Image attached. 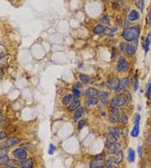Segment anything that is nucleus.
I'll return each instance as SVG.
<instances>
[{
  "label": "nucleus",
  "instance_id": "28",
  "mask_svg": "<svg viewBox=\"0 0 151 168\" xmlns=\"http://www.w3.org/2000/svg\"><path fill=\"white\" fill-rule=\"evenodd\" d=\"M117 155V158H114V161L115 163H121L123 161V154L122 152H120V153H118Z\"/></svg>",
  "mask_w": 151,
  "mask_h": 168
},
{
  "label": "nucleus",
  "instance_id": "3",
  "mask_svg": "<svg viewBox=\"0 0 151 168\" xmlns=\"http://www.w3.org/2000/svg\"><path fill=\"white\" fill-rule=\"evenodd\" d=\"M12 154L15 158H17L18 160H26L27 159V152L23 149V148H17L12 152Z\"/></svg>",
  "mask_w": 151,
  "mask_h": 168
},
{
  "label": "nucleus",
  "instance_id": "24",
  "mask_svg": "<svg viewBox=\"0 0 151 168\" xmlns=\"http://www.w3.org/2000/svg\"><path fill=\"white\" fill-rule=\"evenodd\" d=\"M9 157L8 155H6V154H4V153H2L1 154V157H0V164L1 165H7V163L9 162Z\"/></svg>",
  "mask_w": 151,
  "mask_h": 168
},
{
  "label": "nucleus",
  "instance_id": "9",
  "mask_svg": "<svg viewBox=\"0 0 151 168\" xmlns=\"http://www.w3.org/2000/svg\"><path fill=\"white\" fill-rule=\"evenodd\" d=\"M119 119H120V116H119L118 110L116 109V108H111L110 116H109V120H110V122H117Z\"/></svg>",
  "mask_w": 151,
  "mask_h": 168
},
{
  "label": "nucleus",
  "instance_id": "38",
  "mask_svg": "<svg viewBox=\"0 0 151 168\" xmlns=\"http://www.w3.org/2000/svg\"><path fill=\"white\" fill-rule=\"evenodd\" d=\"M140 119H141V116L139 114H136L135 116V124H139Z\"/></svg>",
  "mask_w": 151,
  "mask_h": 168
},
{
  "label": "nucleus",
  "instance_id": "40",
  "mask_svg": "<svg viewBox=\"0 0 151 168\" xmlns=\"http://www.w3.org/2000/svg\"><path fill=\"white\" fill-rule=\"evenodd\" d=\"M5 137H6V134L5 133V132H1V134H0V139L1 140H3Z\"/></svg>",
  "mask_w": 151,
  "mask_h": 168
},
{
  "label": "nucleus",
  "instance_id": "33",
  "mask_svg": "<svg viewBox=\"0 0 151 168\" xmlns=\"http://www.w3.org/2000/svg\"><path fill=\"white\" fill-rule=\"evenodd\" d=\"M100 22L102 23L107 24V23H109V22H110V18H108V17H103V18L100 19Z\"/></svg>",
  "mask_w": 151,
  "mask_h": 168
},
{
  "label": "nucleus",
  "instance_id": "16",
  "mask_svg": "<svg viewBox=\"0 0 151 168\" xmlns=\"http://www.w3.org/2000/svg\"><path fill=\"white\" fill-rule=\"evenodd\" d=\"M139 19V13L136 11H132L129 14V20L130 21H136Z\"/></svg>",
  "mask_w": 151,
  "mask_h": 168
},
{
  "label": "nucleus",
  "instance_id": "22",
  "mask_svg": "<svg viewBox=\"0 0 151 168\" xmlns=\"http://www.w3.org/2000/svg\"><path fill=\"white\" fill-rule=\"evenodd\" d=\"M104 31H105V28L102 26V25H98V26H96L94 29H93V32H94V34H96V35H99V34H102V33H104Z\"/></svg>",
  "mask_w": 151,
  "mask_h": 168
},
{
  "label": "nucleus",
  "instance_id": "30",
  "mask_svg": "<svg viewBox=\"0 0 151 168\" xmlns=\"http://www.w3.org/2000/svg\"><path fill=\"white\" fill-rule=\"evenodd\" d=\"M146 95H147V98H148V99H149V100H150L151 99V83H149V86H148Z\"/></svg>",
  "mask_w": 151,
  "mask_h": 168
},
{
  "label": "nucleus",
  "instance_id": "44",
  "mask_svg": "<svg viewBox=\"0 0 151 168\" xmlns=\"http://www.w3.org/2000/svg\"><path fill=\"white\" fill-rule=\"evenodd\" d=\"M6 168H17L16 166H7Z\"/></svg>",
  "mask_w": 151,
  "mask_h": 168
},
{
  "label": "nucleus",
  "instance_id": "12",
  "mask_svg": "<svg viewBox=\"0 0 151 168\" xmlns=\"http://www.w3.org/2000/svg\"><path fill=\"white\" fill-rule=\"evenodd\" d=\"M150 44H151V34L149 33V35H147V37H146L145 39V41H144V43H143V48H144V50H145L146 53H148L149 49Z\"/></svg>",
  "mask_w": 151,
  "mask_h": 168
},
{
  "label": "nucleus",
  "instance_id": "31",
  "mask_svg": "<svg viewBox=\"0 0 151 168\" xmlns=\"http://www.w3.org/2000/svg\"><path fill=\"white\" fill-rule=\"evenodd\" d=\"M55 149H56V147L54 145V144H50V145H49V147H48V153H49L50 155H52L53 153H54Z\"/></svg>",
  "mask_w": 151,
  "mask_h": 168
},
{
  "label": "nucleus",
  "instance_id": "32",
  "mask_svg": "<svg viewBox=\"0 0 151 168\" xmlns=\"http://www.w3.org/2000/svg\"><path fill=\"white\" fill-rule=\"evenodd\" d=\"M120 120H121V122L123 123V124H126L128 122V116H126L125 114H123L122 116H120Z\"/></svg>",
  "mask_w": 151,
  "mask_h": 168
},
{
  "label": "nucleus",
  "instance_id": "15",
  "mask_svg": "<svg viewBox=\"0 0 151 168\" xmlns=\"http://www.w3.org/2000/svg\"><path fill=\"white\" fill-rule=\"evenodd\" d=\"M98 93V91L95 89V88H93V87H90V88H87V90L85 91V96H87V97H91V96H93V95H96Z\"/></svg>",
  "mask_w": 151,
  "mask_h": 168
},
{
  "label": "nucleus",
  "instance_id": "35",
  "mask_svg": "<svg viewBox=\"0 0 151 168\" xmlns=\"http://www.w3.org/2000/svg\"><path fill=\"white\" fill-rule=\"evenodd\" d=\"M87 123V121L86 120H81L80 122H79V125H78V128L80 130V129H82V128L85 126V124Z\"/></svg>",
  "mask_w": 151,
  "mask_h": 168
},
{
  "label": "nucleus",
  "instance_id": "21",
  "mask_svg": "<svg viewBox=\"0 0 151 168\" xmlns=\"http://www.w3.org/2000/svg\"><path fill=\"white\" fill-rule=\"evenodd\" d=\"M83 111H84V110H83L82 108H79L78 110H76L74 116V122L79 120V118H80V117L82 116V114H83Z\"/></svg>",
  "mask_w": 151,
  "mask_h": 168
},
{
  "label": "nucleus",
  "instance_id": "37",
  "mask_svg": "<svg viewBox=\"0 0 151 168\" xmlns=\"http://www.w3.org/2000/svg\"><path fill=\"white\" fill-rule=\"evenodd\" d=\"M16 161H17V160H9V162L7 163L6 166H15L18 164Z\"/></svg>",
  "mask_w": 151,
  "mask_h": 168
},
{
  "label": "nucleus",
  "instance_id": "4",
  "mask_svg": "<svg viewBox=\"0 0 151 168\" xmlns=\"http://www.w3.org/2000/svg\"><path fill=\"white\" fill-rule=\"evenodd\" d=\"M129 67L128 62L123 57H120L118 61H117V70L121 73H123L125 71H127Z\"/></svg>",
  "mask_w": 151,
  "mask_h": 168
},
{
  "label": "nucleus",
  "instance_id": "11",
  "mask_svg": "<svg viewBox=\"0 0 151 168\" xmlns=\"http://www.w3.org/2000/svg\"><path fill=\"white\" fill-rule=\"evenodd\" d=\"M19 166L22 168H33L34 161L32 159H26L19 163Z\"/></svg>",
  "mask_w": 151,
  "mask_h": 168
},
{
  "label": "nucleus",
  "instance_id": "34",
  "mask_svg": "<svg viewBox=\"0 0 151 168\" xmlns=\"http://www.w3.org/2000/svg\"><path fill=\"white\" fill-rule=\"evenodd\" d=\"M137 89H138V79L136 77H135V79H134V90L137 91Z\"/></svg>",
  "mask_w": 151,
  "mask_h": 168
},
{
  "label": "nucleus",
  "instance_id": "42",
  "mask_svg": "<svg viewBox=\"0 0 151 168\" xmlns=\"http://www.w3.org/2000/svg\"><path fill=\"white\" fill-rule=\"evenodd\" d=\"M138 154L139 156L142 155V147H138Z\"/></svg>",
  "mask_w": 151,
  "mask_h": 168
},
{
  "label": "nucleus",
  "instance_id": "43",
  "mask_svg": "<svg viewBox=\"0 0 151 168\" xmlns=\"http://www.w3.org/2000/svg\"><path fill=\"white\" fill-rule=\"evenodd\" d=\"M109 168H117V167H116V166H114L112 165V166H109Z\"/></svg>",
  "mask_w": 151,
  "mask_h": 168
},
{
  "label": "nucleus",
  "instance_id": "39",
  "mask_svg": "<svg viewBox=\"0 0 151 168\" xmlns=\"http://www.w3.org/2000/svg\"><path fill=\"white\" fill-rule=\"evenodd\" d=\"M110 32H111V29H108V28L105 29V31H104V33H105V34H106V35H110Z\"/></svg>",
  "mask_w": 151,
  "mask_h": 168
},
{
  "label": "nucleus",
  "instance_id": "1",
  "mask_svg": "<svg viewBox=\"0 0 151 168\" xmlns=\"http://www.w3.org/2000/svg\"><path fill=\"white\" fill-rule=\"evenodd\" d=\"M123 39L128 41H136L140 35L139 27H129L125 29L122 33Z\"/></svg>",
  "mask_w": 151,
  "mask_h": 168
},
{
  "label": "nucleus",
  "instance_id": "2",
  "mask_svg": "<svg viewBox=\"0 0 151 168\" xmlns=\"http://www.w3.org/2000/svg\"><path fill=\"white\" fill-rule=\"evenodd\" d=\"M126 103V97L123 94H118L115 96L110 101V106L111 108H116L117 109L118 107H122L125 105Z\"/></svg>",
  "mask_w": 151,
  "mask_h": 168
},
{
  "label": "nucleus",
  "instance_id": "36",
  "mask_svg": "<svg viewBox=\"0 0 151 168\" xmlns=\"http://www.w3.org/2000/svg\"><path fill=\"white\" fill-rule=\"evenodd\" d=\"M73 92H74V98L77 99L80 95V90L79 89H74V91H73Z\"/></svg>",
  "mask_w": 151,
  "mask_h": 168
},
{
  "label": "nucleus",
  "instance_id": "27",
  "mask_svg": "<svg viewBox=\"0 0 151 168\" xmlns=\"http://www.w3.org/2000/svg\"><path fill=\"white\" fill-rule=\"evenodd\" d=\"M72 99H73V97H72V95H67V96H65L63 99H62V103H63V105H67L69 104L70 102L72 101Z\"/></svg>",
  "mask_w": 151,
  "mask_h": 168
},
{
  "label": "nucleus",
  "instance_id": "8",
  "mask_svg": "<svg viewBox=\"0 0 151 168\" xmlns=\"http://www.w3.org/2000/svg\"><path fill=\"white\" fill-rule=\"evenodd\" d=\"M105 161L101 158H97L96 160H93L90 163L91 168H101L105 166Z\"/></svg>",
  "mask_w": 151,
  "mask_h": 168
},
{
  "label": "nucleus",
  "instance_id": "5",
  "mask_svg": "<svg viewBox=\"0 0 151 168\" xmlns=\"http://www.w3.org/2000/svg\"><path fill=\"white\" fill-rule=\"evenodd\" d=\"M20 141L17 137H13V138H10L7 141H5V142L2 145V149H6V148H11L13 146H15L16 144H18Z\"/></svg>",
  "mask_w": 151,
  "mask_h": 168
},
{
  "label": "nucleus",
  "instance_id": "41",
  "mask_svg": "<svg viewBox=\"0 0 151 168\" xmlns=\"http://www.w3.org/2000/svg\"><path fill=\"white\" fill-rule=\"evenodd\" d=\"M81 86H82V85L80 84V83H76L75 87H74V88H75V89H79V88H80Z\"/></svg>",
  "mask_w": 151,
  "mask_h": 168
},
{
  "label": "nucleus",
  "instance_id": "26",
  "mask_svg": "<svg viewBox=\"0 0 151 168\" xmlns=\"http://www.w3.org/2000/svg\"><path fill=\"white\" fill-rule=\"evenodd\" d=\"M120 48L122 49L123 52L127 53V52H128V48H129V43L125 42V41L121 42V43H120Z\"/></svg>",
  "mask_w": 151,
  "mask_h": 168
},
{
  "label": "nucleus",
  "instance_id": "18",
  "mask_svg": "<svg viewBox=\"0 0 151 168\" xmlns=\"http://www.w3.org/2000/svg\"><path fill=\"white\" fill-rule=\"evenodd\" d=\"M135 159H136V153H135V151H134L132 148L129 149L128 160L130 161V162L132 163L135 161Z\"/></svg>",
  "mask_w": 151,
  "mask_h": 168
},
{
  "label": "nucleus",
  "instance_id": "6",
  "mask_svg": "<svg viewBox=\"0 0 151 168\" xmlns=\"http://www.w3.org/2000/svg\"><path fill=\"white\" fill-rule=\"evenodd\" d=\"M108 152L110 154H117L121 152V145L119 143H112L108 147Z\"/></svg>",
  "mask_w": 151,
  "mask_h": 168
},
{
  "label": "nucleus",
  "instance_id": "23",
  "mask_svg": "<svg viewBox=\"0 0 151 168\" xmlns=\"http://www.w3.org/2000/svg\"><path fill=\"white\" fill-rule=\"evenodd\" d=\"M80 105V104L79 101H74V102L68 107V110H69V111H74V110H77V109H79Z\"/></svg>",
  "mask_w": 151,
  "mask_h": 168
},
{
  "label": "nucleus",
  "instance_id": "17",
  "mask_svg": "<svg viewBox=\"0 0 151 168\" xmlns=\"http://www.w3.org/2000/svg\"><path fill=\"white\" fill-rule=\"evenodd\" d=\"M109 133H110V134H112L116 139H117V138L119 137V134H120V132H119V130H118L116 127H110L109 128Z\"/></svg>",
  "mask_w": 151,
  "mask_h": 168
},
{
  "label": "nucleus",
  "instance_id": "20",
  "mask_svg": "<svg viewBox=\"0 0 151 168\" xmlns=\"http://www.w3.org/2000/svg\"><path fill=\"white\" fill-rule=\"evenodd\" d=\"M98 99L97 98H93V97H88L86 100V103L88 105H94L98 103Z\"/></svg>",
  "mask_w": 151,
  "mask_h": 168
},
{
  "label": "nucleus",
  "instance_id": "14",
  "mask_svg": "<svg viewBox=\"0 0 151 168\" xmlns=\"http://www.w3.org/2000/svg\"><path fill=\"white\" fill-rule=\"evenodd\" d=\"M129 83H130V79H129L128 78H123V79H122L120 80V85H119L118 91L125 89V88L129 86Z\"/></svg>",
  "mask_w": 151,
  "mask_h": 168
},
{
  "label": "nucleus",
  "instance_id": "7",
  "mask_svg": "<svg viewBox=\"0 0 151 168\" xmlns=\"http://www.w3.org/2000/svg\"><path fill=\"white\" fill-rule=\"evenodd\" d=\"M119 85H120V79H110L107 81V86L111 90H118L119 88Z\"/></svg>",
  "mask_w": 151,
  "mask_h": 168
},
{
  "label": "nucleus",
  "instance_id": "29",
  "mask_svg": "<svg viewBox=\"0 0 151 168\" xmlns=\"http://www.w3.org/2000/svg\"><path fill=\"white\" fill-rule=\"evenodd\" d=\"M136 5L139 8V10L141 11H143V5H144V1H143V0L137 1L136 4Z\"/></svg>",
  "mask_w": 151,
  "mask_h": 168
},
{
  "label": "nucleus",
  "instance_id": "13",
  "mask_svg": "<svg viewBox=\"0 0 151 168\" xmlns=\"http://www.w3.org/2000/svg\"><path fill=\"white\" fill-rule=\"evenodd\" d=\"M99 99L101 100V102L103 104H107L108 103V99H109V94L105 92H101L99 93Z\"/></svg>",
  "mask_w": 151,
  "mask_h": 168
},
{
  "label": "nucleus",
  "instance_id": "19",
  "mask_svg": "<svg viewBox=\"0 0 151 168\" xmlns=\"http://www.w3.org/2000/svg\"><path fill=\"white\" fill-rule=\"evenodd\" d=\"M139 132H140V129H139V124H135V126H134L133 129H132V131H131V136L132 137H137L138 135H139Z\"/></svg>",
  "mask_w": 151,
  "mask_h": 168
},
{
  "label": "nucleus",
  "instance_id": "10",
  "mask_svg": "<svg viewBox=\"0 0 151 168\" xmlns=\"http://www.w3.org/2000/svg\"><path fill=\"white\" fill-rule=\"evenodd\" d=\"M137 46H138V41H137V40L134 41H130V43L129 44V48L127 54H128V55H134V54L136 53V52Z\"/></svg>",
  "mask_w": 151,
  "mask_h": 168
},
{
  "label": "nucleus",
  "instance_id": "25",
  "mask_svg": "<svg viewBox=\"0 0 151 168\" xmlns=\"http://www.w3.org/2000/svg\"><path fill=\"white\" fill-rule=\"evenodd\" d=\"M80 79L83 84H88L90 81L89 76L86 75V74H80Z\"/></svg>",
  "mask_w": 151,
  "mask_h": 168
}]
</instances>
